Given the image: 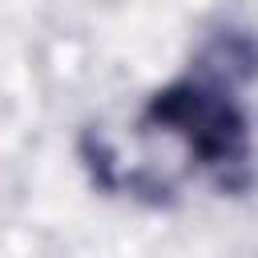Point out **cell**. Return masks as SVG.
Instances as JSON below:
<instances>
[{
	"label": "cell",
	"mask_w": 258,
	"mask_h": 258,
	"mask_svg": "<svg viewBox=\"0 0 258 258\" xmlns=\"http://www.w3.org/2000/svg\"><path fill=\"white\" fill-rule=\"evenodd\" d=\"M254 77L258 40L242 28L218 32L121 133L93 129L85 137V165L97 185L153 206L189 189H250L258 177V129L246 105Z\"/></svg>",
	"instance_id": "obj_1"
}]
</instances>
